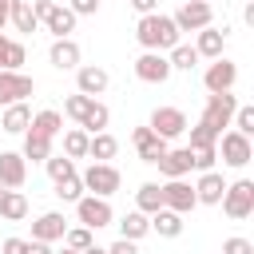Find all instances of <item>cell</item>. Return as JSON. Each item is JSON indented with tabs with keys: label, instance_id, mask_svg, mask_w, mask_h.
<instances>
[{
	"label": "cell",
	"instance_id": "6da1fadb",
	"mask_svg": "<svg viewBox=\"0 0 254 254\" xmlns=\"http://www.w3.org/2000/svg\"><path fill=\"white\" fill-rule=\"evenodd\" d=\"M135 40H139L143 52H171V48L183 40V32H179V24H175L167 12H151V16H139Z\"/></svg>",
	"mask_w": 254,
	"mask_h": 254
},
{
	"label": "cell",
	"instance_id": "7a4b0ae2",
	"mask_svg": "<svg viewBox=\"0 0 254 254\" xmlns=\"http://www.w3.org/2000/svg\"><path fill=\"white\" fill-rule=\"evenodd\" d=\"M64 115H67V119H75V127H83L87 135L107 131V123H111L107 103H99V99H91V95H83V91H75V95H67V99H64Z\"/></svg>",
	"mask_w": 254,
	"mask_h": 254
},
{
	"label": "cell",
	"instance_id": "3957f363",
	"mask_svg": "<svg viewBox=\"0 0 254 254\" xmlns=\"http://www.w3.org/2000/svg\"><path fill=\"white\" fill-rule=\"evenodd\" d=\"M79 183H83V190H87V194L111 198V194L123 187V175H119V167H115V163H95V159H91V167H83V171H79Z\"/></svg>",
	"mask_w": 254,
	"mask_h": 254
},
{
	"label": "cell",
	"instance_id": "277c9868",
	"mask_svg": "<svg viewBox=\"0 0 254 254\" xmlns=\"http://www.w3.org/2000/svg\"><path fill=\"white\" fill-rule=\"evenodd\" d=\"M32 12H36V20L60 40V36H71L75 32V12L67 8V4H56V0H32Z\"/></svg>",
	"mask_w": 254,
	"mask_h": 254
},
{
	"label": "cell",
	"instance_id": "5b68a950",
	"mask_svg": "<svg viewBox=\"0 0 254 254\" xmlns=\"http://www.w3.org/2000/svg\"><path fill=\"white\" fill-rule=\"evenodd\" d=\"M218 206H222V214L234 218V222L250 218V214H254V183H250V179H234V183H226Z\"/></svg>",
	"mask_w": 254,
	"mask_h": 254
},
{
	"label": "cell",
	"instance_id": "8992f818",
	"mask_svg": "<svg viewBox=\"0 0 254 254\" xmlns=\"http://www.w3.org/2000/svg\"><path fill=\"white\" fill-rule=\"evenodd\" d=\"M75 222L87 226V230H103L115 222V210H111V198H99V194H79L75 198Z\"/></svg>",
	"mask_w": 254,
	"mask_h": 254
},
{
	"label": "cell",
	"instance_id": "52a82bcc",
	"mask_svg": "<svg viewBox=\"0 0 254 254\" xmlns=\"http://www.w3.org/2000/svg\"><path fill=\"white\" fill-rule=\"evenodd\" d=\"M214 151L222 155V163H226L230 171H242V167H246V163L254 159V143H250V135H238L234 127L218 135V143H214Z\"/></svg>",
	"mask_w": 254,
	"mask_h": 254
},
{
	"label": "cell",
	"instance_id": "ba28073f",
	"mask_svg": "<svg viewBox=\"0 0 254 254\" xmlns=\"http://www.w3.org/2000/svg\"><path fill=\"white\" fill-rule=\"evenodd\" d=\"M234 107H238L234 91H214V95H206V107H202V119L198 123H206L210 131L222 135L230 127V119H234Z\"/></svg>",
	"mask_w": 254,
	"mask_h": 254
},
{
	"label": "cell",
	"instance_id": "9c48e42d",
	"mask_svg": "<svg viewBox=\"0 0 254 254\" xmlns=\"http://www.w3.org/2000/svg\"><path fill=\"white\" fill-rule=\"evenodd\" d=\"M147 127H151L159 139H167V143H171V139L187 135V127H190V123H187V111H183V107H155V111H151V119H147Z\"/></svg>",
	"mask_w": 254,
	"mask_h": 254
},
{
	"label": "cell",
	"instance_id": "30bf717a",
	"mask_svg": "<svg viewBox=\"0 0 254 254\" xmlns=\"http://www.w3.org/2000/svg\"><path fill=\"white\" fill-rule=\"evenodd\" d=\"M171 20L179 24V32H198V28L214 24V4H206V0H183Z\"/></svg>",
	"mask_w": 254,
	"mask_h": 254
},
{
	"label": "cell",
	"instance_id": "8fae6325",
	"mask_svg": "<svg viewBox=\"0 0 254 254\" xmlns=\"http://www.w3.org/2000/svg\"><path fill=\"white\" fill-rule=\"evenodd\" d=\"M175 71H171V60H167V52H139V60H135V79H143V83H167Z\"/></svg>",
	"mask_w": 254,
	"mask_h": 254
},
{
	"label": "cell",
	"instance_id": "7c38bea8",
	"mask_svg": "<svg viewBox=\"0 0 254 254\" xmlns=\"http://www.w3.org/2000/svg\"><path fill=\"white\" fill-rule=\"evenodd\" d=\"M234 83H238V64L226 60V56L210 60V67L202 71V87H206L210 95H214V91H234Z\"/></svg>",
	"mask_w": 254,
	"mask_h": 254
},
{
	"label": "cell",
	"instance_id": "4fadbf2b",
	"mask_svg": "<svg viewBox=\"0 0 254 254\" xmlns=\"http://www.w3.org/2000/svg\"><path fill=\"white\" fill-rule=\"evenodd\" d=\"M163 206L175 210V214H190V210L198 206L194 187H190L187 179H167V183H163Z\"/></svg>",
	"mask_w": 254,
	"mask_h": 254
},
{
	"label": "cell",
	"instance_id": "5bb4252c",
	"mask_svg": "<svg viewBox=\"0 0 254 254\" xmlns=\"http://www.w3.org/2000/svg\"><path fill=\"white\" fill-rule=\"evenodd\" d=\"M163 179H187L194 171V151L190 147H167V155L155 163Z\"/></svg>",
	"mask_w": 254,
	"mask_h": 254
},
{
	"label": "cell",
	"instance_id": "9a60e30c",
	"mask_svg": "<svg viewBox=\"0 0 254 254\" xmlns=\"http://www.w3.org/2000/svg\"><path fill=\"white\" fill-rule=\"evenodd\" d=\"M32 91H36V79H32V75H24V71H0V107L20 103V99H28Z\"/></svg>",
	"mask_w": 254,
	"mask_h": 254
},
{
	"label": "cell",
	"instance_id": "2e32d148",
	"mask_svg": "<svg viewBox=\"0 0 254 254\" xmlns=\"http://www.w3.org/2000/svg\"><path fill=\"white\" fill-rule=\"evenodd\" d=\"M226 36H230L226 24H222V28H214V24L198 28V32H194V52H198V60H218L222 48H226Z\"/></svg>",
	"mask_w": 254,
	"mask_h": 254
},
{
	"label": "cell",
	"instance_id": "e0dca14e",
	"mask_svg": "<svg viewBox=\"0 0 254 254\" xmlns=\"http://www.w3.org/2000/svg\"><path fill=\"white\" fill-rule=\"evenodd\" d=\"M28 183V159L20 151H0V187L20 190Z\"/></svg>",
	"mask_w": 254,
	"mask_h": 254
},
{
	"label": "cell",
	"instance_id": "ac0fdd59",
	"mask_svg": "<svg viewBox=\"0 0 254 254\" xmlns=\"http://www.w3.org/2000/svg\"><path fill=\"white\" fill-rule=\"evenodd\" d=\"M107 83H111V75H107L99 64H79V67H75V91L99 99V95L107 91Z\"/></svg>",
	"mask_w": 254,
	"mask_h": 254
},
{
	"label": "cell",
	"instance_id": "d6986e66",
	"mask_svg": "<svg viewBox=\"0 0 254 254\" xmlns=\"http://www.w3.org/2000/svg\"><path fill=\"white\" fill-rule=\"evenodd\" d=\"M131 143H135V155H139L143 163H159V159L167 155V147H171V143L159 139L151 127H135V131H131Z\"/></svg>",
	"mask_w": 254,
	"mask_h": 254
},
{
	"label": "cell",
	"instance_id": "ffe728a7",
	"mask_svg": "<svg viewBox=\"0 0 254 254\" xmlns=\"http://www.w3.org/2000/svg\"><path fill=\"white\" fill-rule=\"evenodd\" d=\"M79 44L71 40V36H60V40H52V48H48V64L52 67H60V71H75L79 67Z\"/></svg>",
	"mask_w": 254,
	"mask_h": 254
},
{
	"label": "cell",
	"instance_id": "44dd1931",
	"mask_svg": "<svg viewBox=\"0 0 254 254\" xmlns=\"http://www.w3.org/2000/svg\"><path fill=\"white\" fill-rule=\"evenodd\" d=\"M64 230H67V218L60 210H44L36 222H32V238L36 242H64Z\"/></svg>",
	"mask_w": 254,
	"mask_h": 254
},
{
	"label": "cell",
	"instance_id": "7402d4cb",
	"mask_svg": "<svg viewBox=\"0 0 254 254\" xmlns=\"http://www.w3.org/2000/svg\"><path fill=\"white\" fill-rule=\"evenodd\" d=\"M222 190H226V179H222V171H198V183H194V198H198L202 206H218Z\"/></svg>",
	"mask_w": 254,
	"mask_h": 254
},
{
	"label": "cell",
	"instance_id": "603a6c76",
	"mask_svg": "<svg viewBox=\"0 0 254 254\" xmlns=\"http://www.w3.org/2000/svg\"><path fill=\"white\" fill-rule=\"evenodd\" d=\"M28 123H32V107H28L24 99H20V103H8L4 115H0V127H4L8 135H24Z\"/></svg>",
	"mask_w": 254,
	"mask_h": 254
},
{
	"label": "cell",
	"instance_id": "cb8c5ba5",
	"mask_svg": "<svg viewBox=\"0 0 254 254\" xmlns=\"http://www.w3.org/2000/svg\"><path fill=\"white\" fill-rule=\"evenodd\" d=\"M119 155V139L111 135V131H95L91 139H87V159H95V163H111Z\"/></svg>",
	"mask_w": 254,
	"mask_h": 254
},
{
	"label": "cell",
	"instance_id": "d4e9b609",
	"mask_svg": "<svg viewBox=\"0 0 254 254\" xmlns=\"http://www.w3.org/2000/svg\"><path fill=\"white\" fill-rule=\"evenodd\" d=\"M24 60H28V48H24L20 40H8V36L0 32V71H20Z\"/></svg>",
	"mask_w": 254,
	"mask_h": 254
},
{
	"label": "cell",
	"instance_id": "484cf974",
	"mask_svg": "<svg viewBox=\"0 0 254 254\" xmlns=\"http://www.w3.org/2000/svg\"><path fill=\"white\" fill-rule=\"evenodd\" d=\"M151 230H155L159 238H179V234H183V214H175V210L159 206V210L151 214Z\"/></svg>",
	"mask_w": 254,
	"mask_h": 254
},
{
	"label": "cell",
	"instance_id": "4316f807",
	"mask_svg": "<svg viewBox=\"0 0 254 254\" xmlns=\"http://www.w3.org/2000/svg\"><path fill=\"white\" fill-rule=\"evenodd\" d=\"M143 234H151V214H143V210H127V214L119 218V238L139 242Z\"/></svg>",
	"mask_w": 254,
	"mask_h": 254
},
{
	"label": "cell",
	"instance_id": "83f0119b",
	"mask_svg": "<svg viewBox=\"0 0 254 254\" xmlns=\"http://www.w3.org/2000/svg\"><path fill=\"white\" fill-rule=\"evenodd\" d=\"M8 24H12L16 32H24V36H32V32L40 28V20H36V12H32V0H12Z\"/></svg>",
	"mask_w": 254,
	"mask_h": 254
},
{
	"label": "cell",
	"instance_id": "f1b7e54d",
	"mask_svg": "<svg viewBox=\"0 0 254 254\" xmlns=\"http://www.w3.org/2000/svg\"><path fill=\"white\" fill-rule=\"evenodd\" d=\"M28 131H40V135H48V139H56V135L64 131V115H60L56 107H44V111H36V115H32V123H28Z\"/></svg>",
	"mask_w": 254,
	"mask_h": 254
},
{
	"label": "cell",
	"instance_id": "f546056e",
	"mask_svg": "<svg viewBox=\"0 0 254 254\" xmlns=\"http://www.w3.org/2000/svg\"><path fill=\"white\" fill-rule=\"evenodd\" d=\"M20 155L32 159V163H44V159L52 155V139L40 135V131H24V147H20Z\"/></svg>",
	"mask_w": 254,
	"mask_h": 254
},
{
	"label": "cell",
	"instance_id": "4dcf8cb0",
	"mask_svg": "<svg viewBox=\"0 0 254 254\" xmlns=\"http://www.w3.org/2000/svg\"><path fill=\"white\" fill-rule=\"evenodd\" d=\"M167 60H171V71H194V64H198V52H194V44H175L171 52H167Z\"/></svg>",
	"mask_w": 254,
	"mask_h": 254
},
{
	"label": "cell",
	"instance_id": "1f68e13d",
	"mask_svg": "<svg viewBox=\"0 0 254 254\" xmlns=\"http://www.w3.org/2000/svg\"><path fill=\"white\" fill-rule=\"evenodd\" d=\"M60 135H64V155H67V159H87V139H91V135H87L83 127H67V131H60Z\"/></svg>",
	"mask_w": 254,
	"mask_h": 254
},
{
	"label": "cell",
	"instance_id": "d6a6232c",
	"mask_svg": "<svg viewBox=\"0 0 254 254\" xmlns=\"http://www.w3.org/2000/svg\"><path fill=\"white\" fill-rule=\"evenodd\" d=\"M159 206H163V187H159V183H143V187L135 190V210L155 214Z\"/></svg>",
	"mask_w": 254,
	"mask_h": 254
},
{
	"label": "cell",
	"instance_id": "836d02e7",
	"mask_svg": "<svg viewBox=\"0 0 254 254\" xmlns=\"http://www.w3.org/2000/svg\"><path fill=\"white\" fill-rule=\"evenodd\" d=\"M0 218H4V222H24V218H28V198H24V190H8V194H4Z\"/></svg>",
	"mask_w": 254,
	"mask_h": 254
},
{
	"label": "cell",
	"instance_id": "e575fe53",
	"mask_svg": "<svg viewBox=\"0 0 254 254\" xmlns=\"http://www.w3.org/2000/svg\"><path fill=\"white\" fill-rule=\"evenodd\" d=\"M44 167H48V179H52V183H60V179L75 175V159H67V155H48V159H44Z\"/></svg>",
	"mask_w": 254,
	"mask_h": 254
},
{
	"label": "cell",
	"instance_id": "d590c367",
	"mask_svg": "<svg viewBox=\"0 0 254 254\" xmlns=\"http://www.w3.org/2000/svg\"><path fill=\"white\" fill-rule=\"evenodd\" d=\"M56 187V198H64V202H75L79 194H87L83 190V183H79V171L75 175H67V179H60V183H52Z\"/></svg>",
	"mask_w": 254,
	"mask_h": 254
},
{
	"label": "cell",
	"instance_id": "8d00e7d4",
	"mask_svg": "<svg viewBox=\"0 0 254 254\" xmlns=\"http://www.w3.org/2000/svg\"><path fill=\"white\" fill-rule=\"evenodd\" d=\"M95 242V230H87V226H67L64 230V246H71V250H87Z\"/></svg>",
	"mask_w": 254,
	"mask_h": 254
},
{
	"label": "cell",
	"instance_id": "74e56055",
	"mask_svg": "<svg viewBox=\"0 0 254 254\" xmlns=\"http://www.w3.org/2000/svg\"><path fill=\"white\" fill-rule=\"evenodd\" d=\"M230 127H234L238 135H254V107H250V103L234 107V119H230Z\"/></svg>",
	"mask_w": 254,
	"mask_h": 254
},
{
	"label": "cell",
	"instance_id": "f35d334b",
	"mask_svg": "<svg viewBox=\"0 0 254 254\" xmlns=\"http://www.w3.org/2000/svg\"><path fill=\"white\" fill-rule=\"evenodd\" d=\"M187 131H190V143H187L190 151H194V147H214V143H218V131H210L206 123H194V127H187Z\"/></svg>",
	"mask_w": 254,
	"mask_h": 254
},
{
	"label": "cell",
	"instance_id": "ab89813d",
	"mask_svg": "<svg viewBox=\"0 0 254 254\" xmlns=\"http://www.w3.org/2000/svg\"><path fill=\"white\" fill-rule=\"evenodd\" d=\"M214 163H218L214 147H194V171H214Z\"/></svg>",
	"mask_w": 254,
	"mask_h": 254
},
{
	"label": "cell",
	"instance_id": "60d3db41",
	"mask_svg": "<svg viewBox=\"0 0 254 254\" xmlns=\"http://www.w3.org/2000/svg\"><path fill=\"white\" fill-rule=\"evenodd\" d=\"M222 254H254V242L242 238V234H230V238L222 242Z\"/></svg>",
	"mask_w": 254,
	"mask_h": 254
},
{
	"label": "cell",
	"instance_id": "b9f144b4",
	"mask_svg": "<svg viewBox=\"0 0 254 254\" xmlns=\"http://www.w3.org/2000/svg\"><path fill=\"white\" fill-rule=\"evenodd\" d=\"M67 8H71L75 16H95V12H99V0H67Z\"/></svg>",
	"mask_w": 254,
	"mask_h": 254
},
{
	"label": "cell",
	"instance_id": "7bdbcfd3",
	"mask_svg": "<svg viewBox=\"0 0 254 254\" xmlns=\"http://www.w3.org/2000/svg\"><path fill=\"white\" fill-rule=\"evenodd\" d=\"M107 254H139V242H131V238H115V242L107 246Z\"/></svg>",
	"mask_w": 254,
	"mask_h": 254
},
{
	"label": "cell",
	"instance_id": "ee69618b",
	"mask_svg": "<svg viewBox=\"0 0 254 254\" xmlns=\"http://www.w3.org/2000/svg\"><path fill=\"white\" fill-rule=\"evenodd\" d=\"M28 250V238H4L0 242V254H24Z\"/></svg>",
	"mask_w": 254,
	"mask_h": 254
},
{
	"label": "cell",
	"instance_id": "f6af8a7d",
	"mask_svg": "<svg viewBox=\"0 0 254 254\" xmlns=\"http://www.w3.org/2000/svg\"><path fill=\"white\" fill-rule=\"evenodd\" d=\"M131 8L139 16H151V12H159V0H131Z\"/></svg>",
	"mask_w": 254,
	"mask_h": 254
},
{
	"label": "cell",
	"instance_id": "bcb514c9",
	"mask_svg": "<svg viewBox=\"0 0 254 254\" xmlns=\"http://www.w3.org/2000/svg\"><path fill=\"white\" fill-rule=\"evenodd\" d=\"M24 254H52V242H36V238H28V250Z\"/></svg>",
	"mask_w": 254,
	"mask_h": 254
},
{
	"label": "cell",
	"instance_id": "7dc6e473",
	"mask_svg": "<svg viewBox=\"0 0 254 254\" xmlns=\"http://www.w3.org/2000/svg\"><path fill=\"white\" fill-rule=\"evenodd\" d=\"M8 12H12V0H0V32L8 28Z\"/></svg>",
	"mask_w": 254,
	"mask_h": 254
},
{
	"label": "cell",
	"instance_id": "c3c4849f",
	"mask_svg": "<svg viewBox=\"0 0 254 254\" xmlns=\"http://www.w3.org/2000/svg\"><path fill=\"white\" fill-rule=\"evenodd\" d=\"M79 254H107V246H95V242H91V246H87V250H79Z\"/></svg>",
	"mask_w": 254,
	"mask_h": 254
},
{
	"label": "cell",
	"instance_id": "681fc988",
	"mask_svg": "<svg viewBox=\"0 0 254 254\" xmlns=\"http://www.w3.org/2000/svg\"><path fill=\"white\" fill-rule=\"evenodd\" d=\"M52 254H79V250H71V246H64V250H52Z\"/></svg>",
	"mask_w": 254,
	"mask_h": 254
},
{
	"label": "cell",
	"instance_id": "f907efd6",
	"mask_svg": "<svg viewBox=\"0 0 254 254\" xmlns=\"http://www.w3.org/2000/svg\"><path fill=\"white\" fill-rule=\"evenodd\" d=\"M4 194H8V187H0V206H4Z\"/></svg>",
	"mask_w": 254,
	"mask_h": 254
},
{
	"label": "cell",
	"instance_id": "816d5d0a",
	"mask_svg": "<svg viewBox=\"0 0 254 254\" xmlns=\"http://www.w3.org/2000/svg\"><path fill=\"white\" fill-rule=\"evenodd\" d=\"M206 4H214V0H206Z\"/></svg>",
	"mask_w": 254,
	"mask_h": 254
}]
</instances>
